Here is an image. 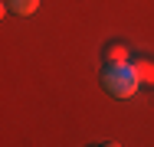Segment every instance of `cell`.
<instances>
[{
  "mask_svg": "<svg viewBox=\"0 0 154 147\" xmlns=\"http://www.w3.org/2000/svg\"><path fill=\"white\" fill-rule=\"evenodd\" d=\"M39 10V0H7V13H17V16H33Z\"/></svg>",
  "mask_w": 154,
  "mask_h": 147,
  "instance_id": "2",
  "label": "cell"
},
{
  "mask_svg": "<svg viewBox=\"0 0 154 147\" xmlns=\"http://www.w3.org/2000/svg\"><path fill=\"white\" fill-rule=\"evenodd\" d=\"M128 56H131L128 46H122V43H108L102 59H105V65H115V62H128Z\"/></svg>",
  "mask_w": 154,
  "mask_h": 147,
  "instance_id": "3",
  "label": "cell"
},
{
  "mask_svg": "<svg viewBox=\"0 0 154 147\" xmlns=\"http://www.w3.org/2000/svg\"><path fill=\"white\" fill-rule=\"evenodd\" d=\"M102 79H105V88H108L115 98H131V95L141 88V79H138L134 62H115V65H105V69H102Z\"/></svg>",
  "mask_w": 154,
  "mask_h": 147,
  "instance_id": "1",
  "label": "cell"
}]
</instances>
